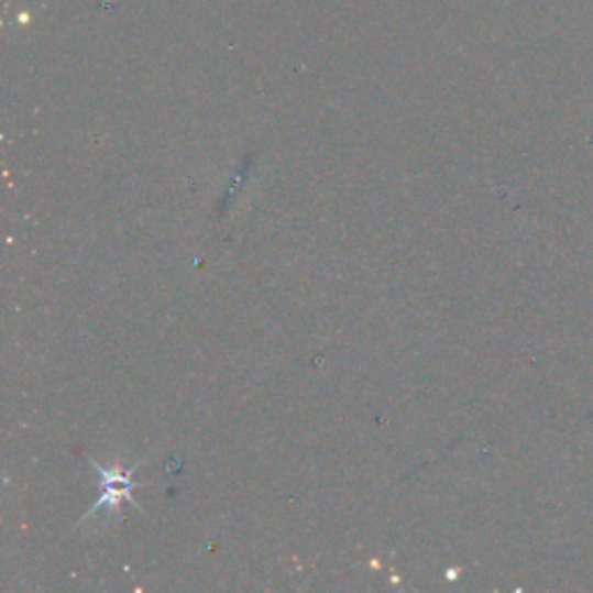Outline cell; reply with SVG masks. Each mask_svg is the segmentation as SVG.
I'll return each mask as SVG.
<instances>
[{"label":"cell","mask_w":593,"mask_h":593,"mask_svg":"<svg viewBox=\"0 0 593 593\" xmlns=\"http://www.w3.org/2000/svg\"><path fill=\"white\" fill-rule=\"evenodd\" d=\"M91 466L102 475V487H105V494L100 496V501L94 505V508L84 515V521L86 519H91L96 513H100L102 508H107V513H119L121 508V503H133V487H135V482L130 480V475H133V471L138 466H133L130 471H119V469H105L100 466L98 461H91Z\"/></svg>","instance_id":"1"}]
</instances>
